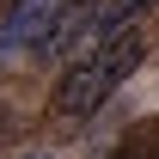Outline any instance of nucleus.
Segmentation results:
<instances>
[{"label": "nucleus", "mask_w": 159, "mask_h": 159, "mask_svg": "<svg viewBox=\"0 0 159 159\" xmlns=\"http://www.w3.org/2000/svg\"><path fill=\"white\" fill-rule=\"evenodd\" d=\"M135 67H141V31H135V25L104 31V37H98V49L61 74V86H55V116H67V122L98 116V104L110 98V92H116V86L135 74Z\"/></svg>", "instance_id": "f257e3e1"}, {"label": "nucleus", "mask_w": 159, "mask_h": 159, "mask_svg": "<svg viewBox=\"0 0 159 159\" xmlns=\"http://www.w3.org/2000/svg\"><path fill=\"white\" fill-rule=\"evenodd\" d=\"M98 12H104V0H55V12H49V31H43V43H37V49H49V55L74 49L86 31H98Z\"/></svg>", "instance_id": "f03ea898"}, {"label": "nucleus", "mask_w": 159, "mask_h": 159, "mask_svg": "<svg viewBox=\"0 0 159 159\" xmlns=\"http://www.w3.org/2000/svg\"><path fill=\"white\" fill-rule=\"evenodd\" d=\"M49 12H55V0H19L6 25H0V55H19V49H37L43 31H49Z\"/></svg>", "instance_id": "7ed1b4c3"}, {"label": "nucleus", "mask_w": 159, "mask_h": 159, "mask_svg": "<svg viewBox=\"0 0 159 159\" xmlns=\"http://www.w3.org/2000/svg\"><path fill=\"white\" fill-rule=\"evenodd\" d=\"M147 6H153V0H110V6H104V12H98V31H92V37H104V31H116V25H135L141 19V12H147Z\"/></svg>", "instance_id": "20e7f679"}, {"label": "nucleus", "mask_w": 159, "mask_h": 159, "mask_svg": "<svg viewBox=\"0 0 159 159\" xmlns=\"http://www.w3.org/2000/svg\"><path fill=\"white\" fill-rule=\"evenodd\" d=\"M116 159H159V129H141L116 147Z\"/></svg>", "instance_id": "39448f33"}, {"label": "nucleus", "mask_w": 159, "mask_h": 159, "mask_svg": "<svg viewBox=\"0 0 159 159\" xmlns=\"http://www.w3.org/2000/svg\"><path fill=\"white\" fill-rule=\"evenodd\" d=\"M25 159H55V153H25Z\"/></svg>", "instance_id": "423d86ee"}]
</instances>
